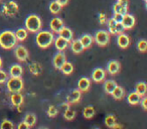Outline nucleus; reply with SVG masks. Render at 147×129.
I'll return each instance as SVG.
<instances>
[{
  "label": "nucleus",
  "mask_w": 147,
  "mask_h": 129,
  "mask_svg": "<svg viewBox=\"0 0 147 129\" xmlns=\"http://www.w3.org/2000/svg\"><path fill=\"white\" fill-rule=\"evenodd\" d=\"M53 41H55V45L59 51H63V49H67V45H69V43H67L65 38H63V37H61V36H57L55 39H53Z\"/></svg>",
  "instance_id": "17"
},
{
  "label": "nucleus",
  "mask_w": 147,
  "mask_h": 129,
  "mask_svg": "<svg viewBox=\"0 0 147 129\" xmlns=\"http://www.w3.org/2000/svg\"><path fill=\"white\" fill-rule=\"evenodd\" d=\"M95 114H96V111H95V109L92 106H87L84 109V111H83V115H84V117L86 119L93 118L95 116Z\"/></svg>",
  "instance_id": "30"
},
{
  "label": "nucleus",
  "mask_w": 147,
  "mask_h": 129,
  "mask_svg": "<svg viewBox=\"0 0 147 129\" xmlns=\"http://www.w3.org/2000/svg\"><path fill=\"white\" fill-rule=\"evenodd\" d=\"M117 45L121 49H127L129 47V45H130V38L124 32L120 33V34H118V37H117Z\"/></svg>",
  "instance_id": "13"
},
{
  "label": "nucleus",
  "mask_w": 147,
  "mask_h": 129,
  "mask_svg": "<svg viewBox=\"0 0 147 129\" xmlns=\"http://www.w3.org/2000/svg\"><path fill=\"white\" fill-rule=\"evenodd\" d=\"M117 86H118V85L116 84V82H115V81L108 80V81H106V82L104 83V90H105V92H106L107 94L111 95Z\"/></svg>",
  "instance_id": "23"
},
{
  "label": "nucleus",
  "mask_w": 147,
  "mask_h": 129,
  "mask_svg": "<svg viewBox=\"0 0 147 129\" xmlns=\"http://www.w3.org/2000/svg\"><path fill=\"white\" fill-rule=\"evenodd\" d=\"M63 117H65L67 120H73L75 117H76V112L71 109L67 108L65 110V113H63Z\"/></svg>",
  "instance_id": "34"
},
{
  "label": "nucleus",
  "mask_w": 147,
  "mask_h": 129,
  "mask_svg": "<svg viewBox=\"0 0 147 129\" xmlns=\"http://www.w3.org/2000/svg\"><path fill=\"white\" fill-rule=\"evenodd\" d=\"M2 68V59L0 57V69Z\"/></svg>",
  "instance_id": "49"
},
{
  "label": "nucleus",
  "mask_w": 147,
  "mask_h": 129,
  "mask_svg": "<svg viewBox=\"0 0 147 129\" xmlns=\"http://www.w3.org/2000/svg\"><path fill=\"white\" fill-rule=\"evenodd\" d=\"M122 18H123L122 14H120V13H114V17H113V19H114L116 22H121V21H122Z\"/></svg>",
  "instance_id": "42"
},
{
  "label": "nucleus",
  "mask_w": 147,
  "mask_h": 129,
  "mask_svg": "<svg viewBox=\"0 0 147 129\" xmlns=\"http://www.w3.org/2000/svg\"><path fill=\"white\" fill-rule=\"evenodd\" d=\"M67 61V57H65V55L63 53V51H59L57 55L53 57V65L55 69H61V67L63 66V63Z\"/></svg>",
  "instance_id": "9"
},
{
  "label": "nucleus",
  "mask_w": 147,
  "mask_h": 129,
  "mask_svg": "<svg viewBox=\"0 0 147 129\" xmlns=\"http://www.w3.org/2000/svg\"><path fill=\"white\" fill-rule=\"evenodd\" d=\"M57 3H59V4L61 5V7L65 6V5L69 3V0H57Z\"/></svg>",
  "instance_id": "46"
},
{
  "label": "nucleus",
  "mask_w": 147,
  "mask_h": 129,
  "mask_svg": "<svg viewBox=\"0 0 147 129\" xmlns=\"http://www.w3.org/2000/svg\"><path fill=\"white\" fill-rule=\"evenodd\" d=\"M17 39L11 30H5L0 33V47L4 49H11L16 45Z\"/></svg>",
  "instance_id": "1"
},
{
  "label": "nucleus",
  "mask_w": 147,
  "mask_h": 129,
  "mask_svg": "<svg viewBox=\"0 0 147 129\" xmlns=\"http://www.w3.org/2000/svg\"><path fill=\"white\" fill-rule=\"evenodd\" d=\"M141 96L138 95L136 92H132L127 96V101L130 105H137L138 103H140Z\"/></svg>",
  "instance_id": "22"
},
{
  "label": "nucleus",
  "mask_w": 147,
  "mask_h": 129,
  "mask_svg": "<svg viewBox=\"0 0 147 129\" xmlns=\"http://www.w3.org/2000/svg\"><path fill=\"white\" fill-rule=\"evenodd\" d=\"M121 66L120 63H118L117 61H109L108 66H107V71H108L109 74L111 75H116L120 72Z\"/></svg>",
  "instance_id": "15"
},
{
  "label": "nucleus",
  "mask_w": 147,
  "mask_h": 129,
  "mask_svg": "<svg viewBox=\"0 0 147 129\" xmlns=\"http://www.w3.org/2000/svg\"><path fill=\"white\" fill-rule=\"evenodd\" d=\"M41 26H42L41 19L36 14H30L25 20V27L27 31L36 33L41 29Z\"/></svg>",
  "instance_id": "3"
},
{
  "label": "nucleus",
  "mask_w": 147,
  "mask_h": 129,
  "mask_svg": "<svg viewBox=\"0 0 147 129\" xmlns=\"http://www.w3.org/2000/svg\"><path fill=\"white\" fill-rule=\"evenodd\" d=\"M108 22V28H109V33L110 34H116V31H115V25H116V21L113 18H110L107 20Z\"/></svg>",
  "instance_id": "36"
},
{
  "label": "nucleus",
  "mask_w": 147,
  "mask_h": 129,
  "mask_svg": "<svg viewBox=\"0 0 147 129\" xmlns=\"http://www.w3.org/2000/svg\"><path fill=\"white\" fill-rule=\"evenodd\" d=\"M59 70L63 72V74L65 75H71V73L74 72V66L73 63H69V61H65V63H63V66L61 67V69Z\"/></svg>",
  "instance_id": "27"
},
{
  "label": "nucleus",
  "mask_w": 147,
  "mask_h": 129,
  "mask_svg": "<svg viewBox=\"0 0 147 129\" xmlns=\"http://www.w3.org/2000/svg\"><path fill=\"white\" fill-rule=\"evenodd\" d=\"M29 128H30V127H29L28 125L24 122V121H22V122L19 123L18 127H17V129H29Z\"/></svg>",
  "instance_id": "44"
},
{
  "label": "nucleus",
  "mask_w": 147,
  "mask_h": 129,
  "mask_svg": "<svg viewBox=\"0 0 147 129\" xmlns=\"http://www.w3.org/2000/svg\"><path fill=\"white\" fill-rule=\"evenodd\" d=\"M47 116H49V117H55V116H57V113H59V110H57V108L55 106H49V109H47Z\"/></svg>",
  "instance_id": "38"
},
{
  "label": "nucleus",
  "mask_w": 147,
  "mask_h": 129,
  "mask_svg": "<svg viewBox=\"0 0 147 129\" xmlns=\"http://www.w3.org/2000/svg\"><path fill=\"white\" fill-rule=\"evenodd\" d=\"M61 107H63V108H65V109H67V108H69V103H63V104H61Z\"/></svg>",
  "instance_id": "48"
},
{
  "label": "nucleus",
  "mask_w": 147,
  "mask_h": 129,
  "mask_svg": "<svg viewBox=\"0 0 147 129\" xmlns=\"http://www.w3.org/2000/svg\"><path fill=\"white\" fill-rule=\"evenodd\" d=\"M23 96L22 94H20V92L18 93H13L10 97V101L12 103L13 106L17 107V106H20V105L23 104Z\"/></svg>",
  "instance_id": "18"
},
{
  "label": "nucleus",
  "mask_w": 147,
  "mask_h": 129,
  "mask_svg": "<svg viewBox=\"0 0 147 129\" xmlns=\"http://www.w3.org/2000/svg\"><path fill=\"white\" fill-rule=\"evenodd\" d=\"M113 9H114V13H120V14H122V15L126 14L127 11H128V8H125V7L121 6L118 3H116V4L114 5Z\"/></svg>",
  "instance_id": "35"
},
{
  "label": "nucleus",
  "mask_w": 147,
  "mask_h": 129,
  "mask_svg": "<svg viewBox=\"0 0 147 129\" xmlns=\"http://www.w3.org/2000/svg\"><path fill=\"white\" fill-rule=\"evenodd\" d=\"M80 41L82 43L83 47L85 49H88L91 45H93V41H94V37L90 34H83L82 36L80 37Z\"/></svg>",
  "instance_id": "20"
},
{
  "label": "nucleus",
  "mask_w": 147,
  "mask_h": 129,
  "mask_svg": "<svg viewBox=\"0 0 147 129\" xmlns=\"http://www.w3.org/2000/svg\"><path fill=\"white\" fill-rule=\"evenodd\" d=\"M99 22H100L101 24H106L107 23V17L104 12H101L100 14H99Z\"/></svg>",
  "instance_id": "41"
},
{
  "label": "nucleus",
  "mask_w": 147,
  "mask_h": 129,
  "mask_svg": "<svg viewBox=\"0 0 147 129\" xmlns=\"http://www.w3.org/2000/svg\"><path fill=\"white\" fill-rule=\"evenodd\" d=\"M94 129H100V128H94Z\"/></svg>",
  "instance_id": "52"
},
{
  "label": "nucleus",
  "mask_w": 147,
  "mask_h": 129,
  "mask_svg": "<svg viewBox=\"0 0 147 129\" xmlns=\"http://www.w3.org/2000/svg\"><path fill=\"white\" fill-rule=\"evenodd\" d=\"M116 117L113 116V115H108V116L105 118V124L109 128H112L115 124H116Z\"/></svg>",
  "instance_id": "32"
},
{
  "label": "nucleus",
  "mask_w": 147,
  "mask_h": 129,
  "mask_svg": "<svg viewBox=\"0 0 147 129\" xmlns=\"http://www.w3.org/2000/svg\"><path fill=\"white\" fill-rule=\"evenodd\" d=\"M14 34H15V37H16L17 41H25L27 37V30L25 28H18L14 32Z\"/></svg>",
  "instance_id": "25"
},
{
  "label": "nucleus",
  "mask_w": 147,
  "mask_h": 129,
  "mask_svg": "<svg viewBox=\"0 0 147 129\" xmlns=\"http://www.w3.org/2000/svg\"><path fill=\"white\" fill-rule=\"evenodd\" d=\"M144 1H145V2H147V0H144Z\"/></svg>",
  "instance_id": "51"
},
{
  "label": "nucleus",
  "mask_w": 147,
  "mask_h": 129,
  "mask_svg": "<svg viewBox=\"0 0 147 129\" xmlns=\"http://www.w3.org/2000/svg\"><path fill=\"white\" fill-rule=\"evenodd\" d=\"M28 68H29V72L32 75H35V76H38L42 72V68H41L40 63H31Z\"/></svg>",
  "instance_id": "24"
},
{
  "label": "nucleus",
  "mask_w": 147,
  "mask_h": 129,
  "mask_svg": "<svg viewBox=\"0 0 147 129\" xmlns=\"http://www.w3.org/2000/svg\"><path fill=\"white\" fill-rule=\"evenodd\" d=\"M59 36L65 38V41H67V43H71V41H73V38H74L73 30H71V28H69V27L63 26V28H61V30L59 31Z\"/></svg>",
  "instance_id": "14"
},
{
  "label": "nucleus",
  "mask_w": 147,
  "mask_h": 129,
  "mask_svg": "<svg viewBox=\"0 0 147 129\" xmlns=\"http://www.w3.org/2000/svg\"><path fill=\"white\" fill-rule=\"evenodd\" d=\"M23 73V69L20 65L18 63H15L9 70V74H10V77H21Z\"/></svg>",
  "instance_id": "21"
},
{
  "label": "nucleus",
  "mask_w": 147,
  "mask_h": 129,
  "mask_svg": "<svg viewBox=\"0 0 147 129\" xmlns=\"http://www.w3.org/2000/svg\"><path fill=\"white\" fill-rule=\"evenodd\" d=\"M23 121H24L29 127H32V126H34L35 123H36V116H35L34 114H32V113H29V114L25 115Z\"/></svg>",
  "instance_id": "26"
},
{
  "label": "nucleus",
  "mask_w": 147,
  "mask_h": 129,
  "mask_svg": "<svg viewBox=\"0 0 147 129\" xmlns=\"http://www.w3.org/2000/svg\"><path fill=\"white\" fill-rule=\"evenodd\" d=\"M113 96V98H115L116 100H120V99H122L123 97H124L125 95V91L123 88H121V87L117 86L116 88H115V90L112 92V94H111Z\"/></svg>",
  "instance_id": "28"
},
{
  "label": "nucleus",
  "mask_w": 147,
  "mask_h": 129,
  "mask_svg": "<svg viewBox=\"0 0 147 129\" xmlns=\"http://www.w3.org/2000/svg\"><path fill=\"white\" fill-rule=\"evenodd\" d=\"M71 43V51H73V53H81L85 49V47H83V45H82V43L80 41V39H75V41L73 39Z\"/></svg>",
  "instance_id": "19"
},
{
  "label": "nucleus",
  "mask_w": 147,
  "mask_h": 129,
  "mask_svg": "<svg viewBox=\"0 0 147 129\" xmlns=\"http://www.w3.org/2000/svg\"><path fill=\"white\" fill-rule=\"evenodd\" d=\"M135 22H136L135 17L132 14H129L128 12L123 15L122 21H121V23H122V25L124 26L125 29H131L135 25Z\"/></svg>",
  "instance_id": "8"
},
{
  "label": "nucleus",
  "mask_w": 147,
  "mask_h": 129,
  "mask_svg": "<svg viewBox=\"0 0 147 129\" xmlns=\"http://www.w3.org/2000/svg\"><path fill=\"white\" fill-rule=\"evenodd\" d=\"M146 91H147V87H146V84L143 82H140L136 85L135 87V92L137 93L138 95H140L141 97L144 96L146 94Z\"/></svg>",
  "instance_id": "29"
},
{
  "label": "nucleus",
  "mask_w": 147,
  "mask_h": 129,
  "mask_svg": "<svg viewBox=\"0 0 147 129\" xmlns=\"http://www.w3.org/2000/svg\"><path fill=\"white\" fill-rule=\"evenodd\" d=\"M94 39L100 47H105L110 41V33L106 30H99L95 34Z\"/></svg>",
  "instance_id": "6"
},
{
  "label": "nucleus",
  "mask_w": 147,
  "mask_h": 129,
  "mask_svg": "<svg viewBox=\"0 0 147 129\" xmlns=\"http://www.w3.org/2000/svg\"><path fill=\"white\" fill-rule=\"evenodd\" d=\"M39 129H47V128H45V127H40Z\"/></svg>",
  "instance_id": "50"
},
{
  "label": "nucleus",
  "mask_w": 147,
  "mask_h": 129,
  "mask_svg": "<svg viewBox=\"0 0 147 129\" xmlns=\"http://www.w3.org/2000/svg\"><path fill=\"white\" fill-rule=\"evenodd\" d=\"M112 129H124L122 127V125H120V124H118V123H116V124L114 125V126L112 127Z\"/></svg>",
  "instance_id": "47"
},
{
  "label": "nucleus",
  "mask_w": 147,
  "mask_h": 129,
  "mask_svg": "<svg viewBox=\"0 0 147 129\" xmlns=\"http://www.w3.org/2000/svg\"><path fill=\"white\" fill-rule=\"evenodd\" d=\"M0 129H14V124L8 119H4L0 124Z\"/></svg>",
  "instance_id": "33"
},
{
  "label": "nucleus",
  "mask_w": 147,
  "mask_h": 129,
  "mask_svg": "<svg viewBox=\"0 0 147 129\" xmlns=\"http://www.w3.org/2000/svg\"><path fill=\"white\" fill-rule=\"evenodd\" d=\"M7 79H8V74L2 69H0V84H4L6 83Z\"/></svg>",
  "instance_id": "39"
},
{
  "label": "nucleus",
  "mask_w": 147,
  "mask_h": 129,
  "mask_svg": "<svg viewBox=\"0 0 147 129\" xmlns=\"http://www.w3.org/2000/svg\"><path fill=\"white\" fill-rule=\"evenodd\" d=\"M6 87L9 92L18 93L22 91L24 84H23V81L21 79V77H11V78L7 79Z\"/></svg>",
  "instance_id": "4"
},
{
  "label": "nucleus",
  "mask_w": 147,
  "mask_h": 129,
  "mask_svg": "<svg viewBox=\"0 0 147 129\" xmlns=\"http://www.w3.org/2000/svg\"><path fill=\"white\" fill-rule=\"evenodd\" d=\"M65 26V23H63V20L61 18H59V17H55L51 20V23H49V27H51V31L55 33H59V31L61 30L63 27Z\"/></svg>",
  "instance_id": "10"
},
{
  "label": "nucleus",
  "mask_w": 147,
  "mask_h": 129,
  "mask_svg": "<svg viewBox=\"0 0 147 129\" xmlns=\"http://www.w3.org/2000/svg\"><path fill=\"white\" fill-rule=\"evenodd\" d=\"M125 30L124 26L122 25L121 22H117L116 25H115V31H116V34H120V33H123Z\"/></svg>",
  "instance_id": "40"
},
{
  "label": "nucleus",
  "mask_w": 147,
  "mask_h": 129,
  "mask_svg": "<svg viewBox=\"0 0 147 129\" xmlns=\"http://www.w3.org/2000/svg\"><path fill=\"white\" fill-rule=\"evenodd\" d=\"M118 4H120L121 6L128 8L129 6V0H118Z\"/></svg>",
  "instance_id": "43"
},
{
  "label": "nucleus",
  "mask_w": 147,
  "mask_h": 129,
  "mask_svg": "<svg viewBox=\"0 0 147 129\" xmlns=\"http://www.w3.org/2000/svg\"><path fill=\"white\" fill-rule=\"evenodd\" d=\"M36 37H35V41H36V45H38L41 49H47L49 47L51 43H53V34L49 30H39L38 32H36Z\"/></svg>",
  "instance_id": "2"
},
{
  "label": "nucleus",
  "mask_w": 147,
  "mask_h": 129,
  "mask_svg": "<svg viewBox=\"0 0 147 129\" xmlns=\"http://www.w3.org/2000/svg\"><path fill=\"white\" fill-rule=\"evenodd\" d=\"M61 6L57 3V0L51 2V4H49V11H51L53 14H57V13L61 11Z\"/></svg>",
  "instance_id": "31"
},
{
  "label": "nucleus",
  "mask_w": 147,
  "mask_h": 129,
  "mask_svg": "<svg viewBox=\"0 0 147 129\" xmlns=\"http://www.w3.org/2000/svg\"><path fill=\"white\" fill-rule=\"evenodd\" d=\"M91 86V81L89 78L87 77H83L79 80L78 82V89L81 91V92H86V91L89 90Z\"/></svg>",
  "instance_id": "16"
},
{
  "label": "nucleus",
  "mask_w": 147,
  "mask_h": 129,
  "mask_svg": "<svg viewBox=\"0 0 147 129\" xmlns=\"http://www.w3.org/2000/svg\"><path fill=\"white\" fill-rule=\"evenodd\" d=\"M106 78V71L102 68H97L92 73V80L97 83L103 82Z\"/></svg>",
  "instance_id": "11"
},
{
  "label": "nucleus",
  "mask_w": 147,
  "mask_h": 129,
  "mask_svg": "<svg viewBox=\"0 0 147 129\" xmlns=\"http://www.w3.org/2000/svg\"><path fill=\"white\" fill-rule=\"evenodd\" d=\"M18 5L14 1H8L3 5L2 8V14L6 15V16H15L18 13Z\"/></svg>",
  "instance_id": "5"
},
{
  "label": "nucleus",
  "mask_w": 147,
  "mask_h": 129,
  "mask_svg": "<svg viewBox=\"0 0 147 129\" xmlns=\"http://www.w3.org/2000/svg\"><path fill=\"white\" fill-rule=\"evenodd\" d=\"M140 102H141V105H142L143 109H144V110H147V98H143L142 101L140 100Z\"/></svg>",
  "instance_id": "45"
},
{
  "label": "nucleus",
  "mask_w": 147,
  "mask_h": 129,
  "mask_svg": "<svg viewBox=\"0 0 147 129\" xmlns=\"http://www.w3.org/2000/svg\"><path fill=\"white\" fill-rule=\"evenodd\" d=\"M15 49H14V55L15 57L18 59L19 61H25L28 59V51L26 49V47H24L23 45H15Z\"/></svg>",
  "instance_id": "7"
},
{
  "label": "nucleus",
  "mask_w": 147,
  "mask_h": 129,
  "mask_svg": "<svg viewBox=\"0 0 147 129\" xmlns=\"http://www.w3.org/2000/svg\"><path fill=\"white\" fill-rule=\"evenodd\" d=\"M81 95H82V92H81L79 89H75L73 90L67 97V101L69 104H75V103H78L81 99Z\"/></svg>",
  "instance_id": "12"
},
{
  "label": "nucleus",
  "mask_w": 147,
  "mask_h": 129,
  "mask_svg": "<svg viewBox=\"0 0 147 129\" xmlns=\"http://www.w3.org/2000/svg\"><path fill=\"white\" fill-rule=\"evenodd\" d=\"M137 49H138V51H141V53H144L147 49V41H145V39L139 41L138 43H137Z\"/></svg>",
  "instance_id": "37"
}]
</instances>
